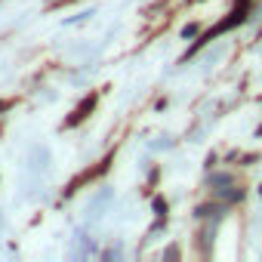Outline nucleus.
Instances as JSON below:
<instances>
[{"mask_svg":"<svg viewBox=\"0 0 262 262\" xmlns=\"http://www.w3.org/2000/svg\"><path fill=\"white\" fill-rule=\"evenodd\" d=\"M93 102H96V99H86V102H83V105H80V108H77V111H74V117H71V120H68V126H74V123H80V120H83V117H86V111H90V108H93Z\"/></svg>","mask_w":262,"mask_h":262,"instance_id":"1","label":"nucleus"},{"mask_svg":"<svg viewBox=\"0 0 262 262\" xmlns=\"http://www.w3.org/2000/svg\"><path fill=\"white\" fill-rule=\"evenodd\" d=\"M194 34H198V25H185L182 28V37H194Z\"/></svg>","mask_w":262,"mask_h":262,"instance_id":"2","label":"nucleus"}]
</instances>
